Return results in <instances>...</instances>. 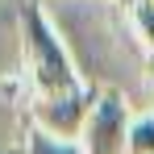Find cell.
Instances as JSON below:
<instances>
[{"instance_id": "1", "label": "cell", "mask_w": 154, "mask_h": 154, "mask_svg": "<svg viewBox=\"0 0 154 154\" xmlns=\"http://www.w3.org/2000/svg\"><path fill=\"white\" fill-rule=\"evenodd\" d=\"M21 46H25V67H29V88H33V100H46V96H67L83 88L71 54L63 46L54 21L46 17L42 4H25L21 8Z\"/></svg>"}, {"instance_id": "2", "label": "cell", "mask_w": 154, "mask_h": 154, "mask_svg": "<svg viewBox=\"0 0 154 154\" xmlns=\"http://www.w3.org/2000/svg\"><path fill=\"white\" fill-rule=\"evenodd\" d=\"M100 92L104 88H75L67 96H46V100H33L29 117H33V129H46L54 137H67V142H79L83 129L92 121L96 104H100Z\"/></svg>"}, {"instance_id": "3", "label": "cell", "mask_w": 154, "mask_h": 154, "mask_svg": "<svg viewBox=\"0 0 154 154\" xmlns=\"http://www.w3.org/2000/svg\"><path fill=\"white\" fill-rule=\"evenodd\" d=\"M129 125H133V112H129L125 96L104 88L79 142H83L88 154H129Z\"/></svg>"}, {"instance_id": "4", "label": "cell", "mask_w": 154, "mask_h": 154, "mask_svg": "<svg viewBox=\"0 0 154 154\" xmlns=\"http://www.w3.org/2000/svg\"><path fill=\"white\" fill-rule=\"evenodd\" d=\"M25 154H88L83 142H67V137H54L46 129H29L25 137Z\"/></svg>"}, {"instance_id": "5", "label": "cell", "mask_w": 154, "mask_h": 154, "mask_svg": "<svg viewBox=\"0 0 154 154\" xmlns=\"http://www.w3.org/2000/svg\"><path fill=\"white\" fill-rule=\"evenodd\" d=\"M129 25H133L137 42L146 46V54H150V63H154V4H146V0H129Z\"/></svg>"}, {"instance_id": "6", "label": "cell", "mask_w": 154, "mask_h": 154, "mask_svg": "<svg viewBox=\"0 0 154 154\" xmlns=\"http://www.w3.org/2000/svg\"><path fill=\"white\" fill-rule=\"evenodd\" d=\"M129 154H154V112L133 117V125H129Z\"/></svg>"}, {"instance_id": "7", "label": "cell", "mask_w": 154, "mask_h": 154, "mask_svg": "<svg viewBox=\"0 0 154 154\" xmlns=\"http://www.w3.org/2000/svg\"><path fill=\"white\" fill-rule=\"evenodd\" d=\"M150 100H154V63H150Z\"/></svg>"}, {"instance_id": "8", "label": "cell", "mask_w": 154, "mask_h": 154, "mask_svg": "<svg viewBox=\"0 0 154 154\" xmlns=\"http://www.w3.org/2000/svg\"><path fill=\"white\" fill-rule=\"evenodd\" d=\"M146 4H154V0H146Z\"/></svg>"}]
</instances>
